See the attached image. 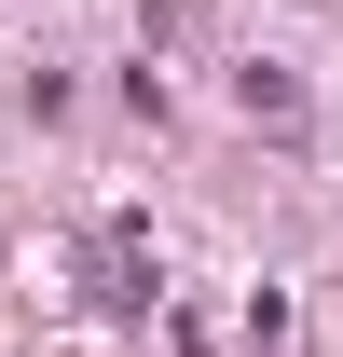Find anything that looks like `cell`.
<instances>
[{
  "label": "cell",
  "mask_w": 343,
  "mask_h": 357,
  "mask_svg": "<svg viewBox=\"0 0 343 357\" xmlns=\"http://www.w3.org/2000/svg\"><path fill=\"white\" fill-rule=\"evenodd\" d=\"M83 261H96V303H151V248H137V234H124V220L96 234Z\"/></svg>",
  "instance_id": "cell-1"
},
{
  "label": "cell",
  "mask_w": 343,
  "mask_h": 357,
  "mask_svg": "<svg viewBox=\"0 0 343 357\" xmlns=\"http://www.w3.org/2000/svg\"><path fill=\"white\" fill-rule=\"evenodd\" d=\"M234 96H247L261 124H302V83H289V69H247V83H234Z\"/></svg>",
  "instance_id": "cell-2"
}]
</instances>
